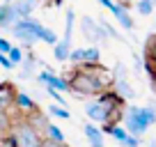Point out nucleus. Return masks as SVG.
<instances>
[{
    "label": "nucleus",
    "mask_w": 156,
    "mask_h": 147,
    "mask_svg": "<svg viewBox=\"0 0 156 147\" xmlns=\"http://www.w3.org/2000/svg\"><path fill=\"white\" fill-rule=\"evenodd\" d=\"M122 120H124V129H126L129 136L140 138L149 127L156 124V108H151V106H147V108L126 106L122 113Z\"/></svg>",
    "instance_id": "obj_1"
},
{
    "label": "nucleus",
    "mask_w": 156,
    "mask_h": 147,
    "mask_svg": "<svg viewBox=\"0 0 156 147\" xmlns=\"http://www.w3.org/2000/svg\"><path fill=\"white\" fill-rule=\"evenodd\" d=\"M64 81H67L69 85V92H73L76 97H99L101 92H106V90H110V85H106L101 78H97V76H90V74L80 71V69H73L71 76H62Z\"/></svg>",
    "instance_id": "obj_2"
},
{
    "label": "nucleus",
    "mask_w": 156,
    "mask_h": 147,
    "mask_svg": "<svg viewBox=\"0 0 156 147\" xmlns=\"http://www.w3.org/2000/svg\"><path fill=\"white\" fill-rule=\"evenodd\" d=\"M9 138L14 142V147H41V140H44V136L25 117H14L9 129Z\"/></svg>",
    "instance_id": "obj_3"
},
{
    "label": "nucleus",
    "mask_w": 156,
    "mask_h": 147,
    "mask_svg": "<svg viewBox=\"0 0 156 147\" xmlns=\"http://www.w3.org/2000/svg\"><path fill=\"white\" fill-rule=\"evenodd\" d=\"M41 30H44V25L39 23V21H34V19H19L14 25H12L9 32L14 34L23 46L32 48V46L39 41V32H41Z\"/></svg>",
    "instance_id": "obj_4"
},
{
    "label": "nucleus",
    "mask_w": 156,
    "mask_h": 147,
    "mask_svg": "<svg viewBox=\"0 0 156 147\" xmlns=\"http://www.w3.org/2000/svg\"><path fill=\"white\" fill-rule=\"evenodd\" d=\"M80 30H83V34L87 37L90 41H92V46H97L99 41L106 39V32L101 30L99 21L92 19V16H83V19H80Z\"/></svg>",
    "instance_id": "obj_5"
},
{
    "label": "nucleus",
    "mask_w": 156,
    "mask_h": 147,
    "mask_svg": "<svg viewBox=\"0 0 156 147\" xmlns=\"http://www.w3.org/2000/svg\"><path fill=\"white\" fill-rule=\"evenodd\" d=\"M14 94H16V88L9 81L0 83V113H12V108H14Z\"/></svg>",
    "instance_id": "obj_6"
},
{
    "label": "nucleus",
    "mask_w": 156,
    "mask_h": 147,
    "mask_svg": "<svg viewBox=\"0 0 156 147\" xmlns=\"http://www.w3.org/2000/svg\"><path fill=\"white\" fill-rule=\"evenodd\" d=\"M14 110H21V117H25V115H30L32 110H37V103H34V99L30 97L28 92L16 90V94H14Z\"/></svg>",
    "instance_id": "obj_7"
},
{
    "label": "nucleus",
    "mask_w": 156,
    "mask_h": 147,
    "mask_svg": "<svg viewBox=\"0 0 156 147\" xmlns=\"http://www.w3.org/2000/svg\"><path fill=\"white\" fill-rule=\"evenodd\" d=\"M112 16H115V21H117V25L122 30H133V19H131V14H129V7H124V5H119V2H115V9L110 12Z\"/></svg>",
    "instance_id": "obj_8"
},
{
    "label": "nucleus",
    "mask_w": 156,
    "mask_h": 147,
    "mask_svg": "<svg viewBox=\"0 0 156 147\" xmlns=\"http://www.w3.org/2000/svg\"><path fill=\"white\" fill-rule=\"evenodd\" d=\"M19 21V16H16V12L12 9L9 2H2L0 5V30H12V25Z\"/></svg>",
    "instance_id": "obj_9"
},
{
    "label": "nucleus",
    "mask_w": 156,
    "mask_h": 147,
    "mask_svg": "<svg viewBox=\"0 0 156 147\" xmlns=\"http://www.w3.org/2000/svg\"><path fill=\"white\" fill-rule=\"evenodd\" d=\"M112 92L119 94L124 101H131V99H136V94H138L136 90L129 85V81H126V78H117V81H112Z\"/></svg>",
    "instance_id": "obj_10"
},
{
    "label": "nucleus",
    "mask_w": 156,
    "mask_h": 147,
    "mask_svg": "<svg viewBox=\"0 0 156 147\" xmlns=\"http://www.w3.org/2000/svg\"><path fill=\"white\" fill-rule=\"evenodd\" d=\"M9 5H12V9L16 12L19 19H30V14L34 12L37 2H30V0H9Z\"/></svg>",
    "instance_id": "obj_11"
},
{
    "label": "nucleus",
    "mask_w": 156,
    "mask_h": 147,
    "mask_svg": "<svg viewBox=\"0 0 156 147\" xmlns=\"http://www.w3.org/2000/svg\"><path fill=\"white\" fill-rule=\"evenodd\" d=\"M83 131H85V138H87L90 147H101V145H103V133H101V129H97L92 122L83 124Z\"/></svg>",
    "instance_id": "obj_12"
},
{
    "label": "nucleus",
    "mask_w": 156,
    "mask_h": 147,
    "mask_svg": "<svg viewBox=\"0 0 156 147\" xmlns=\"http://www.w3.org/2000/svg\"><path fill=\"white\" fill-rule=\"evenodd\" d=\"M73 23H76V12H73V7H67V21H64V34L62 39L64 44L71 46V39H73Z\"/></svg>",
    "instance_id": "obj_13"
},
{
    "label": "nucleus",
    "mask_w": 156,
    "mask_h": 147,
    "mask_svg": "<svg viewBox=\"0 0 156 147\" xmlns=\"http://www.w3.org/2000/svg\"><path fill=\"white\" fill-rule=\"evenodd\" d=\"M37 62H39V60L34 58L32 53L23 55V60H21V64H19V67H21V74H19V76H21V78H30V76L34 74V69H37Z\"/></svg>",
    "instance_id": "obj_14"
},
{
    "label": "nucleus",
    "mask_w": 156,
    "mask_h": 147,
    "mask_svg": "<svg viewBox=\"0 0 156 147\" xmlns=\"http://www.w3.org/2000/svg\"><path fill=\"white\" fill-rule=\"evenodd\" d=\"M25 120H28V122L32 124V127L37 129L41 136H44V129L48 127V120H46V115H44V113H39V110H32L30 115H25Z\"/></svg>",
    "instance_id": "obj_15"
},
{
    "label": "nucleus",
    "mask_w": 156,
    "mask_h": 147,
    "mask_svg": "<svg viewBox=\"0 0 156 147\" xmlns=\"http://www.w3.org/2000/svg\"><path fill=\"white\" fill-rule=\"evenodd\" d=\"M69 51H71V46L58 39V44L53 46V58L58 60V62H67V60H69Z\"/></svg>",
    "instance_id": "obj_16"
},
{
    "label": "nucleus",
    "mask_w": 156,
    "mask_h": 147,
    "mask_svg": "<svg viewBox=\"0 0 156 147\" xmlns=\"http://www.w3.org/2000/svg\"><path fill=\"white\" fill-rule=\"evenodd\" d=\"M44 138H48V140H58V142H67V140H64L62 129H60L58 124H51V122H48V127L44 129Z\"/></svg>",
    "instance_id": "obj_17"
},
{
    "label": "nucleus",
    "mask_w": 156,
    "mask_h": 147,
    "mask_svg": "<svg viewBox=\"0 0 156 147\" xmlns=\"http://www.w3.org/2000/svg\"><path fill=\"white\" fill-rule=\"evenodd\" d=\"M48 115H53V117H60V120H69L71 117V113H69L67 106H60V103H48V110H46Z\"/></svg>",
    "instance_id": "obj_18"
},
{
    "label": "nucleus",
    "mask_w": 156,
    "mask_h": 147,
    "mask_svg": "<svg viewBox=\"0 0 156 147\" xmlns=\"http://www.w3.org/2000/svg\"><path fill=\"white\" fill-rule=\"evenodd\" d=\"M136 9L140 12L142 16H151V14H154V9H156V0H138Z\"/></svg>",
    "instance_id": "obj_19"
},
{
    "label": "nucleus",
    "mask_w": 156,
    "mask_h": 147,
    "mask_svg": "<svg viewBox=\"0 0 156 147\" xmlns=\"http://www.w3.org/2000/svg\"><path fill=\"white\" fill-rule=\"evenodd\" d=\"M39 41H44V44H48V46H55L58 44V34H55L51 28H44L39 32Z\"/></svg>",
    "instance_id": "obj_20"
},
{
    "label": "nucleus",
    "mask_w": 156,
    "mask_h": 147,
    "mask_svg": "<svg viewBox=\"0 0 156 147\" xmlns=\"http://www.w3.org/2000/svg\"><path fill=\"white\" fill-rule=\"evenodd\" d=\"M12 122H14L12 113H0V136H7V133H9Z\"/></svg>",
    "instance_id": "obj_21"
},
{
    "label": "nucleus",
    "mask_w": 156,
    "mask_h": 147,
    "mask_svg": "<svg viewBox=\"0 0 156 147\" xmlns=\"http://www.w3.org/2000/svg\"><path fill=\"white\" fill-rule=\"evenodd\" d=\"M85 62H92V64L101 62V51H99V46H87V48H85Z\"/></svg>",
    "instance_id": "obj_22"
},
{
    "label": "nucleus",
    "mask_w": 156,
    "mask_h": 147,
    "mask_svg": "<svg viewBox=\"0 0 156 147\" xmlns=\"http://www.w3.org/2000/svg\"><path fill=\"white\" fill-rule=\"evenodd\" d=\"M23 55H25V53L21 51V46H14V44H12V48H9V51H7V58H9V62H12V64H16V67L21 64Z\"/></svg>",
    "instance_id": "obj_23"
},
{
    "label": "nucleus",
    "mask_w": 156,
    "mask_h": 147,
    "mask_svg": "<svg viewBox=\"0 0 156 147\" xmlns=\"http://www.w3.org/2000/svg\"><path fill=\"white\" fill-rule=\"evenodd\" d=\"M67 62H71V64H83L85 62V48H71L69 51V60Z\"/></svg>",
    "instance_id": "obj_24"
},
{
    "label": "nucleus",
    "mask_w": 156,
    "mask_h": 147,
    "mask_svg": "<svg viewBox=\"0 0 156 147\" xmlns=\"http://www.w3.org/2000/svg\"><path fill=\"white\" fill-rule=\"evenodd\" d=\"M145 58L149 60V62L154 64V69H156V37H151V39L147 41V48H145Z\"/></svg>",
    "instance_id": "obj_25"
},
{
    "label": "nucleus",
    "mask_w": 156,
    "mask_h": 147,
    "mask_svg": "<svg viewBox=\"0 0 156 147\" xmlns=\"http://www.w3.org/2000/svg\"><path fill=\"white\" fill-rule=\"evenodd\" d=\"M97 21H99V25H101V30L106 32V37H112V39H119V32H117V28H112V25L108 23V21L103 19V16H101V19H97Z\"/></svg>",
    "instance_id": "obj_26"
},
{
    "label": "nucleus",
    "mask_w": 156,
    "mask_h": 147,
    "mask_svg": "<svg viewBox=\"0 0 156 147\" xmlns=\"http://www.w3.org/2000/svg\"><path fill=\"white\" fill-rule=\"evenodd\" d=\"M129 76V71H126V67H124L122 62H115V67H112V78H126Z\"/></svg>",
    "instance_id": "obj_27"
},
{
    "label": "nucleus",
    "mask_w": 156,
    "mask_h": 147,
    "mask_svg": "<svg viewBox=\"0 0 156 147\" xmlns=\"http://www.w3.org/2000/svg\"><path fill=\"white\" fill-rule=\"evenodd\" d=\"M140 142H142V140H140L138 136H129L126 140L122 142V147H140Z\"/></svg>",
    "instance_id": "obj_28"
},
{
    "label": "nucleus",
    "mask_w": 156,
    "mask_h": 147,
    "mask_svg": "<svg viewBox=\"0 0 156 147\" xmlns=\"http://www.w3.org/2000/svg\"><path fill=\"white\" fill-rule=\"evenodd\" d=\"M0 67L9 71V69H16V64H12V62H9V58H7L5 53H0Z\"/></svg>",
    "instance_id": "obj_29"
},
{
    "label": "nucleus",
    "mask_w": 156,
    "mask_h": 147,
    "mask_svg": "<svg viewBox=\"0 0 156 147\" xmlns=\"http://www.w3.org/2000/svg\"><path fill=\"white\" fill-rule=\"evenodd\" d=\"M41 147H69L67 142H58V140H48V138H44L41 140Z\"/></svg>",
    "instance_id": "obj_30"
},
{
    "label": "nucleus",
    "mask_w": 156,
    "mask_h": 147,
    "mask_svg": "<svg viewBox=\"0 0 156 147\" xmlns=\"http://www.w3.org/2000/svg\"><path fill=\"white\" fill-rule=\"evenodd\" d=\"M12 48V41L9 39H5V37H0V53H5L7 55V51Z\"/></svg>",
    "instance_id": "obj_31"
},
{
    "label": "nucleus",
    "mask_w": 156,
    "mask_h": 147,
    "mask_svg": "<svg viewBox=\"0 0 156 147\" xmlns=\"http://www.w3.org/2000/svg\"><path fill=\"white\" fill-rule=\"evenodd\" d=\"M0 147H14V142H12L9 133H7V136H0Z\"/></svg>",
    "instance_id": "obj_32"
},
{
    "label": "nucleus",
    "mask_w": 156,
    "mask_h": 147,
    "mask_svg": "<svg viewBox=\"0 0 156 147\" xmlns=\"http://www.w3.org/2000/svg\"><path fill=\"white\" fill-rule=\"evenodd\" d=\"M97 2H99L101 7H106L108 12H112V9H115V2H112V0H97Z\"/></svg>",
    "instance_id": "obj_33"
},
{
    "label": "nucleus",
    "mask_w": 156,
    "mask_h": 147,
    "mask_svg": "<svg viewBox=\"0 0 156 147\" xmlns=\"http://www.w3.org/2000/svg\"><path fill=\"white\" fill-rule=\"evenodd\" d=\"M147 147H156V140H149V145H147Z\"/></svg>",
    "instance_id": "obj_34"
},
{
    "label": "nucleus",
    "mask_w": 156,
    "mask_h": 147,
    "mask_svg": "<svg viewBox=\"0 0 156 147\" xmlns=\"http://www.w3.org/2000/svg\"><path fill=\"white\" fill-rule=\"evenodd\" d=\"M151 85H154V90H156V78H154V81H151Z\"/></svg>",
    "instance_id": "obj_35"
},
{
    "label": "nucleus",
    "mask_w": 156,
    "mask_h": 147,
    "mask_svg": "<svg viewBox=\"0 0 156 147\" xmlns=\"http://www.w3.org/2000/svg\"><path fill=\"white\" fill-rule=\"evenodd\" d=\"M30 2H37V0H30Z\"/></svg>",
    "instance_id": "obj_36"
},
{
    "label": "nucleus",
    "mask_w": 156,
    "mask_h": 147,
    "mask_svg": "<svg viewBox=\"0 0 156 147\" xmlns=\"http://www.w3.org/2000/svg\"><path fill=\"white\" fill-rule=\"evenodd\" d=\"M0 83H2V81H0Z\"/></svg>",
    "instance_id": "obj_37"
},
{
    "label": "nucleus",
    "mask_w": 156,
    "mask_h": 147,
    "mask_svg": "<svg viewBox=\"0 0 156 147\" xmlns=\"http://www.w3.org/2000/svg\"><path fill=\"white\" fill-rule=\"evenodd\" d=\"M119 147H122V145H119Z\"/></svg>",
    "instance_id": "obj_38"
}]
</instances>
